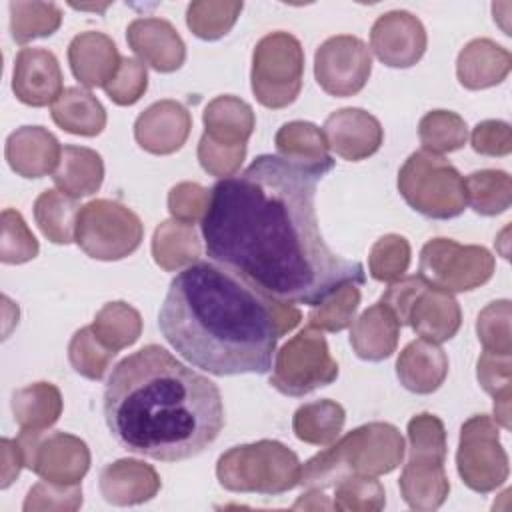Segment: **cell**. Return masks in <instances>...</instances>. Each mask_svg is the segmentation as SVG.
<instances>
[{
	"instance_id": "f1b7e54d",
	"label": "cell",
	"mask_w": 512,
	"mask_h": 512,
	"mask_svg": "<svg viewBox=\"0 0 512 512\" xmlns=\"http://www.w3.org/2000/svg\"><path fill=\"white\" fill-rule=\"evenodd\" d=\"M56 188L72 198L94 194L104 180L102 156L86 146H64L60 164L52 176Z\"/></svg>"
},
{
	"instance_id": "e575fe53",
	"label": "cell",
	"mask_w": 512,
	"mask_h": 512,
	"mask_svg": "<svg viewBox=\"0 0 512 512\" xmlns=\"http://www.w3.org/2000/svg\"><path fill=\"white\" fill-rule=\"evenodd\" d=\"M90 328L106 348L118 352L132 346L140 338L142 316L134 306L122 300L108 302L96 312Z\"/></svg>"
},
{
	"instance_id": "f6af8a7d",
	"label": "cell",
	"mask_w": 512,
	"mask_h": 512,
	"mask_svg": "<svg viewBox=\"0 0 512 512\" xmlns=\"http://www.w3.org/2000/svg\"><path fill=\"white\" fill-rule=\"evenodd\" d=\"M478 340L486 352L512 354L510 336V300L490 302L476 320Z\"/></svg>"
},
{
	"instance_id": "d6986e66",
	"label": "cell",
	"mask_w": 512,
	"mask_h": 512,
	"mask_svg": "<svg viewBox=\"0 0 512 512\" xmlns=\"http://www.w3.org/2000/svg\"><path fill=\"white\" fill-rule=\"evenodd\" d=\"M126 40L142 64L156 72H174L186 60V46L176 28L164 18H136L128 24Z\"/></svg>"
},
{
	"instance_id": "ba28073f",
	"label": "cell",
	"mask_w": 512,
	"mask_h": 512,
	"mask_svg": "<svg viewBox=\"0 0 512 512\" xmlns=\"http://www.w3.org/2000/svg\"><path fill=\"white\" fill-rule=\"evenodd\" d=\"M304 50L296 36L270 32L258 40L252 52V92L266 108H286L302 88Z\"/></svg>"
},
{
	"instance_id": "7dc6e473",
	"label": "cell",
	"mask_w": 512,
	"mask_h": 512,
	"mask_svg": "<svg viewBox=\"0 0 512 512\" xmlns=\"http://www.w3.org/2000/svg\"><path fill=\"white\" fill-rule=\"evenodd\" d=\"M82 506V490L78 484L38 482L34 484L22 504L24 512L38 510H78Z\"/></svg>"
},
{
	"instance_id": "8fae6325",
	"label": "cell",
	"mask_w": 512,
	"mask_h": 512,
	"mask_svg": "<svg viewBox=\"0 0 512 512\" xmlns=\"http://www.w3.org/2000/svg\"><path fill=\"white\" fill-rule=\"evenodd\" d=\"M494 256L476 244L432 238L420 250V276L446 292H468L486 284L494 274Z\"/></svg>"
},
{
	"instance_id": "7bdbcfd3",
	"label": "cell",
	"mask_w": 512,
	"mask_h": 512,
	"mask_svg": "<svg viewBox=\"0 0 512 512\" xmlns=\"http://www.w3.org/2000/svg\"><path fill=\"white\" fill-rule=\"evenodd\" d=\"M410 266V244L400 234L378 238L368 254L370 276L378 282H396Z\"/></svg>"
},
{
	"instance_id": "30bf717a",
	"label": "cell",
	"mask_w": 512,
	"mask_h": 512,
	"mask_svg": "<svg viewBox=\"0 0 512 512\" xmlns=\"http://www.w3.org/2000/svg\"><path fill=\"white\" fill-rule=\"evenodd\" d=\"M338 378V364L330 356L322 330L308 326L292 336L274 358L272 388L286 396H304Z\"/></svg>"
},
{
	"instance_id": "f907efd6",
	"label": "cell",
	"mask_w": 512,
	"mask_h": 512,
	"mask_svg": "<svg viewBox=\"0 0 512 512\" xmlns=\"http://www.w3.org/2000/svg\"><path fill=\"white\" fill-rule=\"evenodd\" d=\"M476 376L484 392L492 398L512 394V354H494L484 350L478 358Z\"/></svg>"
},
{
	"instance_id": "f35d334b",
	"label": "cell",
	"mask_w": 512,
	"mask_h": 512,
	"mask_svg": "<svg viewBox=\"0 0 512 512\" xmlns=\"http://www.w3.org/2000/svg\"><path fill=\"white\" fill-rule=\"evenodd\" d=\"M242 6V2L230 0L190 2L186 8V24L194 36L202 40H218L232 30Z\"/></svg>"
},
{
	"instance_id": "11a10c76",
	"label": "cell",
	"mask_w": 512,
	"mask_h": 512,
	"mask_svg": "<svg viewBox=\"0 0 512 512\" xmlns=\"http://www.w3.org/2000/svg\"><path fill=\"white\" fill-rule=\"evenodd\" d=\"M292 508H294V510H330V508H334V506H332V502L326 500V496H324L318 488H310V492L302 494V496L294 502Z\"/></svg>"
},
{
	"instance_id": "ab89813d",
	"label": "cell",
	"mask_w": 512,
	"mask_h": 512,
	"mask_svg": "<svg viewBox=\"0 0 512 512\" xmlns=\"http://www.w3.org/2000/svg\"><path fill=\"white\" fill-rule=\"evenodd\" d=\"M360 304V290L356 284H344L326 300L312 306L308 312L310 326L326 332H340L348 328Z\"/></svg>"
},
{
	"instance_id": "52a82bcc",
	"label": "cell",
	"mask_w": 512,
	"mask_h": 512,
	"mask_svg": "<svg viewBox=\"0 0 512 512\" xmlns=\"http://www.w3.org/2000/svg\"><path fill=\"white\" fill-rule=\"evenodd\" d=\"M398 190L410 208L434 220L456 218L468 206L460 172L442 156L426 150L406 158L398 172Z\"/></svg>"
},
{
	"instance_id": "60d3db41",
	"label": "cell",
	"mask_w": 512,
	"mask_h": 512,
	"mask_svg": "<svg viewBox=\"0 0 512 512\" xmlns=\"http://www.w3.org/2000/svg\"><path fill=\"white\" fill-rule=\"evenodd\" d=\"M116 352L106 348L92 332L90 326L80 328L74 332L70 344H68V360L72 368L88 378V380H100L106 370L110 368Z\"/></svg>"
},
{
	"instance_id": "f546056e",
	"label": "cell",
	"mask_w": 512,
	"mask_h": 512,
	"mask_svg": "<svg viewBox=\"0 0 512 512\" xmlns=\"http://www.w3.org/2000/svg\"><path fill=\"white\" fill-rule=\"evenodd\" d=\"M52 120L70 134L98 136L106 126V110L100 100L78 86L64 88L50 106Z\"/></svg>"
},
{
	"instance_id": "b9f144b4",
	"label": "cell",
	"mask_w": 512,
	"mask_h": 512,
	"mask_svg": "<svg viewBox=\"0 0 512 512\" xmlns=\"http://www.w3.org/2000/svg\"><path fill=\"white\" fill-rule=\"evenodd\" d=\"M332 506L342 512H378L386 506V492L374 476H346L336 484Z\"/></svg>"
},
{
	"instance_id": "484cf974",
	"label": "cell",
	"mask_w": 512,
	"mask_h": 512,
	"mask_svg": "<svg viewBox=\"0 0 512 512\" xmlns=\"http://www.w3.org/2000/svg\"><path fill=\"white\" fill-rule=\"evenodd\" d=\"M512 68L510 52L490 38L468 42L456 60V74L464 88L484 90L506 80Z\"/></svg>"
},
{
	"instance_id": "277c9868",
	"label": "cell",
	"mask_w": 512,
	"mask_h": 512,
	"mask_svg": "<svg viewBox=\"0 0 512 512\" xmlns=\"http://www.w3.org/2000/svg\"><path fill=\"white\" fill-rule=\"evenodd\" d=\"M404 450L406 444L396 426L388 422L362 424L312 456L300 468L298 486L324 490L346 476L388 474L400 466Z\"/></svg>"
},
{
	"instance_id": "7c38bea8",
	"label": "cell",
	"mask_w": 512,
	"mask_h": 512,
	"mask_svg": "<svg viewBox=\"0 0 512 512\" xmlns=\"http://www.w3.org/2000/svg\"><path fill=\"white\" fill-rule=\"evenodd\" d=\"M456 466L462 482L488 494L508 480V454L500 444V428L488 414L468 418L460 428Z\"/></svg>"
},
{
	"instance_id": "4dcf8cb0",
	"label": "cell",
	"mask_w": 512,
	"mask_h": 512,
	"mask_svg": "<svg viewBox=\"0 0 512 512\" xmlns=\"http://www.w3.org/2000/svg\"><path fill=\"white\" fill-rule=\"evenodd\" d=\"M12 414L20 430L46 432L62 414V394L50 382H34L12 394Z\"/></svg>"
},
{
	"instance_id": "681fc988",
	"label": "cell",
	"mask_w": 512,
	"mask_h": 512,
	"mask_svg": "<svg viewBox=\"0 0 512 512\" xmlns=\"http://www.w3.org/2000/svg\"><path fill=\"white\" fill-rule=\"evenodd\" d=\"M210 204V190L196 182H180L168 192V210L174 220L194 224L202 220Z\"/></svg>"
},
{
	"instance_id": "7402d4cb",
	"label": "cell",
	"mask_w": 512,
	"mask_h": 512,
	"mask_svg": "<svg viewBox=\"0 0 512 512\" xmlns=\"http://www.w3.org/2000/svg\"><path fill=\"white\" fill-rule=\"evenodd\" d=\"M98 488L106 502L114 506H134L158 494L160 476L146 462L122 458L102 468Z\"/></svg>"
},
{
	"instance_id": "4316f807",
	"label": "cell",
	"mask_w": 512,
	"mask_h": 512,
	"mask_svg": "<svg viewBox=\"0 0 512 512\" xmlns=\"http://www.w3.org/2000/svg\"><path fill=\"white\" fill-rule=\"evenodd\" d=\"M400 336V322L380 302L366 308L350 328V344L358 358L380 362L394 354Z\"/></svg>"
},
{
	"instance_id": "5bb4252c",
	"label": "cell",
	"mask_w": 512,
	"mask_h": 512,
	"mask_svg": "<svg viewBox=\"0 0 512 512\" xmlns=\"http://www.w3.org/2000/svg\"><path fill=\"white\" fill-rule=\"evenodd\" d=\"M372 72V54L364 40L340 34L324 40L314 54V76L326 94L346 98L358 94Z\"/></svg>"
},
{
	"instance_id": "9c48e42d",
	"label": "cell",
	"mask_w": 512,
	"mask_h": 512,
	"mask_svg": "<svg viewBox=\"0 0 512 512\" xmlns=\"http://www.w3.org/2000/svg\"><path fill=\"white\" fill-rule=\"evenodd\" d=\"M142 236V222L128 206L98 198L80 208L74 242L90 258L110 262L136 252Z\"/></svg>"
},
{
	"instance_id": "db71d44e",
	"label": "cell",
	"mask_w": 512,
	"mask_h": 512,
	"mask_svg": "<svg viewBox=\"0 0 512 512\" xmlns=\"http://www.w3.org/2000/svg\"><path fill=\"white\" fill-rule=\"evenodd\" d=\"M0 454H2V482H0V486L8 488L18 478L22 466H26V464H24V456H22V450H20L16 440L2 438L0 440Z\"/></svg>"
},
{
	"instance_id": "8992f818",
	"label": "cell",
	"mask_w": 512,
	"mask_h": 512,
	"mask_svg": "<svg viewBox=\"0 0 512 512\" xmlns=\"http://www.w3.org/2000/svg\"><path fill=\"white\" fill-rule=\"evenodd\" d=\"M300 460L278 440H258L226 450L216 462V478L230 492L276 496L298 486Z\"/></svg>"
},
{
	"instance_id": "d590c367",
	"label": "cell",
	"mask_w": 512,
	"mask_h": 512,
	"mask_svg": "<svg viewBox=\"0 0 512 512\" xmlns=\"http://www.w3.org/2000/svg\"><path fill=\"white\" fill-rule=\"evenodd\" d=\"M466 204L480 216H496L510 208L512 180L502 170H478L464 178Z\"/></svg>"
},
{
	"instance_id": "2e32d148",
	"label": "cell",
	"mask_w": 512,
	"mask_h": 512,
	"mask_svg": "<svg viewBox=\"0 0 512 512\" xmlns=\"http://www.w3.org/2000/svg\"><path fill=\"white\" fill-rule=\"evenodd\" d=\"M322 134L328 148L350 162L372 156L384 140V128L378 118L362 108H342L332 112L324 120Z\"/></svg>"
},
{
	"instance_id": "d6a6232c",
	"label": "cell",
	"mask_w": 512,
	"mask_h": 512,
	"mask_svg": "<svg viewBox=\"0 0 512 512\" xmlns=\"http://www.w3.org/2000/svg\"><path fill=\"white\" fill-rule=\"evenodd\" d=\"M346 422L344 408L334 400H316L300 406L292 418L298 440L314 446H330L340 436Z\"/></svg>"
},
{
	"instance_id": "ee69618b",
	"label": "cell",
	"mask_w": 512,
	"mask_h": 512,
	"mask_svg": "<svg viewBox=\"0 0 512 512\" xmlns=\"http://www.w3.org/2000/svg\"><path fill=\"white\" fill-rule=\"evenodd\" d=\"M38 240L24 222L22 214L6 208L2 212V240H0V260L4 264H24L38 256Z\"/></svg>"
},
{
	"instance_id": "6da1fadb",
	"label": "cell",
	"mask_w": 512,
	"mask_h": 512,
	"mask_svg": "<svg viewBox=\"0 0 512 512\" xmlns=\"http://www.w3.org/2000/svg\"><path fill=\"white\" fill-rule=\"evenodd\" d=\"M314 174L260 154L210 190L200 230L206 254L256 292L316 306L344 284H364V266L330 250L316 220Z\"/></svg>"
},
{
	"instance_id": "bcb514c9",
	"label": "cell",
	"mask_w": 512,
	"mask_h": 512,
	"mask_svg": "<svg viewBox=\"0 0 512 512\" xmlns=\"http://www.w3.org/2000/svg\"><path fill=\"white\" fill-rule=\"evenodd\" d=\"M148 88L146 66L138 58H122L118 72L104 86L108 98L118 106L136 104Z\"/></svg>"
},
{
	"instance_id": "74e56055",
	"label": "cell",
	"mask_w": 512,
	"mask_h": 512,
	"mask_svg": "<svg viewBox=\"0 0 512 512\" xmlns=\"http://www.w3.org/2000/svg\"><path fill=\"white\" fill-rule=\"evenodd\" d=\"M418 136L426 152L446 154L460 150L468 140V126L462 116L450 110L426 112L418 124Z\"/></svg>"
},
{
	"instance_id": "c3c4849f",
	"label": "cell",
	"mask_w": 512,
	"mask_h": 512,
	"mask_svg": "<svg viewBox=\"0 0 512 512\" xmlns=\"http://www.w3.org/2000/svg\"><path fill=\"white\" fill-rule=\"evenodd\" d=\"M244 158H246V144L226 146V144L214 142L206 134H202V138L198 142V162H200V166L208 174H212L220 180L234 176L240 170Z\"/></svg>"
},
{
	"instance_id": "836d02e7",
	"label": "cell",
	"mask_w": 512,
	"mask_h": 512,
	"mask_svg": "<svg viewBox=\"0 0 512 512\" xmlns=\"http://www.w3.org/2000/svg\"><path fill=\"white\" fill-rule=\"evenodd\" d=\"M80 208L76 198L54 188L44 190L34 202V220L50 242L70 244L76 236Z\"/></svg>"
},
{
	"instance_id": "5b68a950",
	"label": "cell",
	"mask_w": 512,
	"mask_h": 512,
	"mask_svg": "<svg viewBox=\"0 0 512 512\" xmlns=\"http://www.w3.org/2000/svg\"><path fill=\"white\" fill-rule=\"evenodd\" d=\"M444 462L446 430L442 420L430 412L416 414L408 422V462L398 480L402 500L412 510H436L444 504L450 492Z\"/></svg>"
},
{
	"instance_id": "83f0119b",
	"label": "cell",
	"mask_w": 512,
	"mask_h": 512,
	"mask_svg": "<svg viewBox=\"0 0 512 512\" xmlns=\"http://www.w3.org/2000/svg\"><path fill=\"white\" fill-rule=\"evenodd\" d=\"M202 122H204V134L208 138H212L218 144L238 146L248 142L254 130L256 118L248 102L236 96L224 94L208 102L202 114Z\"/></svg>"
},
{
	"instance_id": "1f68e13d",
	"label": "cell",
	"mask_w": 512,
	"mask_h": 512,
	"mask_svg": "<svg viewBox=\"0 0 512 512\" xmlns=\"http://www.w3.org/2000/svg\"><path fill=\"white\" fill-rule=\"evenodd\" d=\"M202 252L200 238L194 230V224L180 222V220H164L152 236V256L154 262L172 272L186 268L198 262Z\"/></svg>"
},
{
	"instance_id": "9a60e30c",
	"label": "cell",
	"mask_w": 512,
	"mask_h": 512,
	"mask_svg": "<svg viewBox=\"0 0 512 512\" xmlns=\"http://www.w3.org/2000/svg\"><path fill=\"white\" fill-rule=\"evenodd\" d=\"M426 42L422 22L406 10H392L378 16L370 30V48L390 68L414 66L424 56Z\"/></svg>"
},
{
	"instance_id": "4fadbf2b",
	"label": "cell",
	"mask_w": 512,
	"mask_h": 512,
	"mask_svg": "<svg viewBox=\"0 0 512 512\" xmlns=\"http://www.w3.org/2000/svg\"><path fill=\"white\" fill-rule=\"evenodd\" d=\"M26 468L42 480L56 484H78L90 468V450L84 440L68 432L20 430L16 438Z\"/></svg>"
},
{
	"instance_id": "44dd1931",
	"label": "cell",
	"mask_w": 512,
	"mask_h": 512,
	"mask_svg": "<svg viewBox=\"0 0 512 512\" xmlns=\"http://www.w3.org/2000/svg\"><path fill=\"white\" fill-rule=\"evenodd\" d=\"M68 62L84 88H104L118 72L122 56L110 36L88 30L76 34L68 44Z\"/></svg>"
},
{
	"instance_id": "603a6c76",
	"label": "cell",
	"mask_w": 512,
	"mask_h": 512,
	"mask_svg": "<svg viewBox=\"0 0 512 512\" xmlns=\"http://www.w3.org/2000/svg\"><path fill=\"white\" fill-rule=\"evenodd\" d=\"M274 144L282 160L314 174L316 178H322L334 168V160L328 152L330 148L326 144L322 128L312 122H286L276 132Z\"/></svg>"
},
{
	"instance_id": "ffe728a7",
	"label": "cell",
	"mask_w": 512,
	"mask_h": 512,
	"mask_svg": "<svg viewBox=\"0 0 512 512\" xmlns=\"http://www.w3.org/2000/svg\"><path fill=\"white\" fill-rule=\"evenodd\" d=\"M4 156L18 176L42 178L58 168L62 146L46 128L22 126L8 136Z\"/></svg>"
},
{
	"instance_id": "8d00e7d4",
	"label": "cell",
	"mask_w": 512,
	"mask_h": 512,
	"mask_svg": "<svg viewBox=\"0 0 512 512\" xmlns=\"http://www.w3.org/2000/svg\"><path fill=\"white\" fill-rule=\"evenodd\" d=\"M8 8L10 34L18 44H26L34 38H46L54 34L62 24V10L54 2L12 0Z\"/></svg>"
},
{
	"instance_id": "7a4b0ae2",
	"label": "cell",
	"mask_w": 512,
	"mask_h": 512,
	"mask_svg": "<svg viewBox=\"0 0 512 512\" xmlns=\"http://www.w3.org/2000/svg\"><path fill=\"white\" fill-rule=\"evenodd\" d=\"M102 408L122 448L162 462L198 456L226 422L218 386L158 344L112 368Z\"/></svg>"
},
{
	"instance_id": "9f6ffc18",
	"label": "cell",
	"mask_w": 512,
	"mask_h": 512,
	"mask_svg": "<svg viewBox=\"0 0 512 512\" xmlns=\"http://www.w3.org/2000/svg\"><path fill=\"white\" fill-rule=\"evenodd\" d=\"M512 394H504V396H498L494 398V420L498 426L510 430L512 426Z\"/></svg>"
},
{
	"instance_id": "f5cc1de1",
	"label": "cell",
	"mask_w": 512,
	"mask_h": 512,
	"mask_svg": "<svg viewBox=\"0 0 512 512\" xmlns=\"http://www.w3.org/2000/svg\"><path fill=\"white\" fill-rule=\"evenodd\" d=\"M426 284L428 282L420 274L402 276L388 286V290L382 294V298L378 302L384 304L396 316L400 326H404L408 322V312H410L414 300L418 298V294L424 290Z\"/></svg>"
},
{
	"instance_id": "d4e9b609",
	"label": "cell",
	"mask_w": 512,
	"mask_h": 512,
	"mask_svg": "<svg viewBox=\"0 0 512 512\" xmlns=\"http://www.w3.org/2000/svg\"><path fill=\"white\" fill-rule=\"evenodd\" d=\"M396 376L406 390L432 394L448 376V356L436 342L424 338L412 340L396 360Z\"/></svg>"
},
{
	"instance_id": "816d5d0a",
	"label": "cell",
	"mask_w": 512,
	"mask_h": 512,
	"mask_svg": "<svg viewBox=\"0 0 512 512\" xmlns=\"http://www.w3.org/2000/svg\"><path fill=\"white\" fill-rule=\"evenodd\" d=\"M470 142L478 154L506 156L512 152V128L502 120H484L472 130Z\"/></svg>"
},
{
	"instance_id": "cb8c5ba5",
	"label": "cell",
	"mask_w": 512,
	"mask_h": 512,
	"mask_svg": "<svg viewBox=\"0 0 512 512\" xmlns=\"http://www.w3.org/2000/svg\"><path fill=\"white\" fill-rule=\"evenodd\" d=\"M420 338L430 342H446L456 336L462 324V312L456 298L436 286L426 284L424 290L414 300L408 322Z\"/></svg>"
},
{
	"instance_id": "ac0fdd59",
	"label": "cell",
	"mask_w": 512,
	"mask_h": 512,
	"mask_svg": "<svg viewBox=\"0 0 512 512\" xmlns=\"http://www.w3.org/2000/svg\"><path fill=\"white\" fill-rule=\"evenodd\" d=\"M190 130L192 116L176 100L154 102L134 122V138L138 146L158 156L180 150L188 140Z\"/></svg>"
},
{
	"instance_id": "3957f363",
	"label": "cell",
	"mask_w": 512,
	"mask_h": 512,
	"mask_svg": "<svg viewBox=\"0 0 512 512\" xmlns=\"http://www.w3.org/2000/svg\"><path fill=\"white\" fill-rule=\"evenodd\" d=\"M272 308L274 298L200 260L172 278L158 328L184 360L208 374H266L280 338Z\"/></svg>"
},
{
	"instance_id": "e0dca14e",
	"label": "cell",
	"mask_w": 512,
	"mask_h": 512,
	"mask_svg": "<svg viewBox=\"0 0 512 512\" xmlns=\"http://www.w3.org/2000/svg\"><path fill=\"white\" fill-rule=\"evenodd\" d=\"M12 90L22 104L52 106L62 94V70L56 56L44 48H22L14 60Z\"/></svg>"
}]
</instances>
